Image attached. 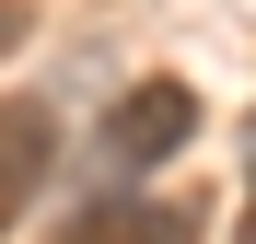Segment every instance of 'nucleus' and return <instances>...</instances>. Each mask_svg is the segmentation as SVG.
<instances>
[{"mask_svg": "<svg viewBox=\"0 0 256 244\" xmlns=\"http://www.w3.org/2000/svg\"><path fill=\"white\" fill-rule=\"evenodd\" d=\"M186 140H198V93H186L175 70H152V81H128V93L105 105V128H94V163L128 186V175H152V163H175Z\"/></svg>", "mask_w": 256, "mask_h": 244, "instance_id": "obj_1", "label": "nucleus"}, {"mask_svg": "<svg viewBox=\"0 0 256 244\" xmlns=\"http://www.w3.org/2000/svg\"><path fill=\"white\" fill-rule=\"evenodd\" d=\"M58 244H198V198H163V186H116L94 198Z\"/></svg>", "mask_w": 256, "mask_h": 244, "instance_id": "obj_2", "label": "nucleus"}, {"mask_svg": "<svg viewBox=\"0 0 256 244\" xmlns=\"http://www.w3.org/2000/svg\"><path fill=\"white\" fill-rule=\"evenodd\" d=\"M47 163H58V116L35 105V93H0V233H12V221L35 210Z\"/></svg>", "mask_w": 256, "mask_h": 244, "instance_id": "obj_3", "label": "nucleus"}, {"mask_svg": "<svg viewBox=\"0 0 256 244\" xmlns=\"http://www.w3.org/2000/svg\"><path fill=\"white\" fill-rule=\"evenodd\" d=\"M24 35H35V0H0V58H12Z\"/></svg>", "mask_w": 256, "mask_h": 244, "instance_id": "obj_4", "label": "nucleus"}, {"mask_svg": "<svg viewBox=\"0 0 256 244\" xmlns=\"http://www.w3.org/2000/svg\"><path fill=\"white\" fill-rule=\"evenodd\" d=\"M233 244H256V175H244V221H233Z\"/></svg>", "mask_w": 256, "mask_h": 244, "instance_id": "obj_5", "label": "nucleus"}]
</instances>
